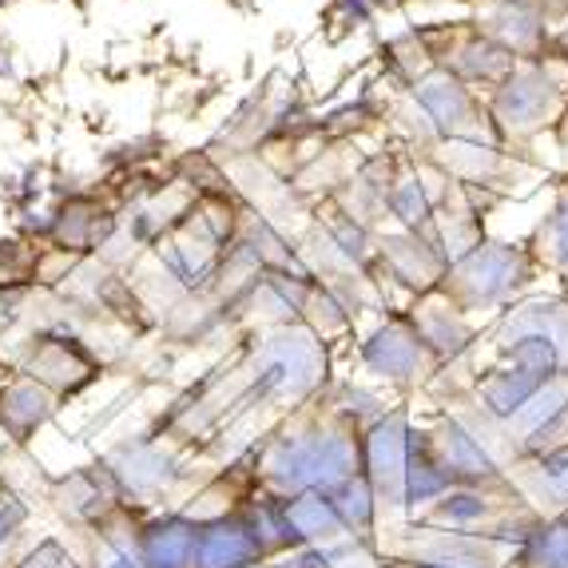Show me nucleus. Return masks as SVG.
<instances>
[{"instance_id": "f257e3e1", "label": "nucleus", "mask_w": 568, "mask_h": 568, "mask_svg": "<svg viewBox=\"0 0 568 568\" xmlns=\"http://www.w3.org/2000/svg\"><path fill=\"white\" fill-rule=\"evenodd\" d=\"M17 374L44 386L57 398H68V394H80L95 378V358L88 354V346H80L68 334H37L29 342L24 358H20Z\"/></svg>"}, {"instance_id": "f03ea898", "label": "nucleus", "mask_w": 568, "mask_h": 568, "mask_svg": "<svg viewBox=\"0 0 568 568\" xmlns=\"http://www.w3.org/2000/svg\"><path fill=\"white\" fill-rule=\"evenodd\" d=\"M266 552L263 537L255 525L235 521V517H219V521L195 525V540H191L187 568H251L258 565Z\"/></svg>"}, {"instance_id": "7ed1b4c3", "label": "nucleus", "mask_w": 568, "mask_h": 568, "mask_svg": "<svg viewBox=\"0 0 568 568\" xmlns=\"http://www.w3.org/2000/svg\"><path fill=\"white\" fill-rule=\"evenodd\" d=\"M120 497L123 493H120V485H115L112 469H100V465L77 469V474L60 477V481L52 485L57 509L77 525H100L108 513H115Z\"/></svg>"}, {"instance_id": "20e7f679", "label": "nucleus", "mask_w": 568, "mask_h": 568, "mask_svg": "<svg viewBox=\"0 0 568 568\" xmlns=\"http://www.w3.org/2000/svg\"><path fill=\"white\" fill-rule=\"evenodd\" d=\"M57 402V394H48L44 386L12 374V378L0 382V434L9 437L12 446H29L32 437L52 422Z\"/></svg>"}, {"instance_id": "39448f33", "label": "nucleus", "mask_w": 568, "mask_h": 568, "mask_svg": "<svg viewBox=\"0 0 568 568\" xmlns=\"http://www.w3.org/2000/svg\"><path fill=\"white\" fill-rule=\"evenodd\" d=\"M195 521L187 517H163V521L143 525L135 537V557L148 568H187Z\"/></svg>"}, {"instance_id": "423d86ee", "label": "nucleus", "mask_w": 568, "mask_h": 568, "mask_svg": "<svg viewBox=\"0 0 568 568\" xmlns=\"http://www.w3.org/2000/svg\"><path fill=\"white\" fill-rule=\"evenodd\" d=\"M283 517L294 545H303V540H331L342 532L338 509H334V501H323V497H294L283 509Z\"/></svg>"}, {"instance_id": "0eeeda50", "label": "nucleus", "mask_w": 568, "mask_h": 568, "mask_svg": "<svg viewBox=\"0 0 568 568\" xmlns=\"http://www.w3.org/2000/svg\"><path fill=\"white\" fill-rule=\"evenodd\" d=\"M529 565L568 568V521L545 525V529L529 540Z\"/></svg>"}, {"instance_id": "6e6552de", "label": "nucleus", "mask_w": 568, "mask_h": 568, "mask_svg": "<svg viewBox=\"0 0 568 568\" xmlns=\"http://www.w3.org/2000/svg\"><path fill=\"white\" fill-rule=\"evenodd\" d=\"M334 509H338L342 525H354V529H366L369 517H374V493L366 481H342L338 497H334Z\"/></svg>"}, {"instance_id": "1a4fd4ad", "label": "nucleus", "mask_w": 568, "mask_h": 568, "mask_svg": "<svg viewBox=\"0 0 568 568\" xmlns=\"http://www.w3.org/2000/svg\"><path fill=\"white\" fill-rule=\"evenodd\" d=\"M489 513V505L481 501V497H469V493H457V497H446V505H442V517L446 521H477V517H485Z\"/></svg>"}, {"instance_id": "9d476101", "label": "nucleus", "mask_w": 568, "mask_h": 568, "mask_svg": "<svg viewBox=\"0 0 568 568\" xmlns=\"http://www.w3.org/2000/svg\"><path fill=\"white\" fill-rule=\"evenodd\" d=\"M24 521H29V509H24L20 501H4V497H0V552L17 540V532Z\"/></svg>"}, {"instance_id": "9b49d317", "label": "nucleus", "mask_w": 568, "mask_h": 568, "mask_svg": "<svg viewBox=\"0 0 568 568\" xmlns=\"http://www.w3.org/2000/svg\"><path fill=\"white\" fill-rule=\"evenodd\" d=\"M409 568H454V565H429V560H417V565H409Z\"/></svg>"}, {"instance_id": "f8f14e48", "label": "nucleus", "mask_w": 568, "mask_h": 568, "mask_svg": "<svg viewBox=\"0 0 568 568\" xmlns=\"http://www.w3.org/2000/svg\"><path fill=\"white\" fill-rule=\"evenodd\" d=\"M0 4H12V0H0Z\"/></svg>"}, {"instance_id": "ddd939ff", "label": "nucleus", "mask_w": 568, "mask_h": 568, "mask_svg": "<svg viewBox=\"0 0 568 568\" xmlns=\"http://www.w3.org/2000/svg\"><path fill=\"white\" fill-rule=\"evenodd\" d=\"M0 382H4V378H0Z\"/></svg>"}]
</instances>
